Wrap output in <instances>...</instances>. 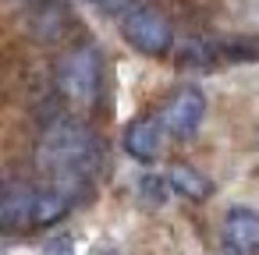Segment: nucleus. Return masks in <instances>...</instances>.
I'll use <instances>...</instances> for the list:
<instances>
[{
	"mask_svg": "<svg viewBox=\"0 0 259 255\" xmlns=\"http://www.w3.org/2000/svg\"><path fill=\"white\" fill-rule=\"evenodd\" d=\"M36 195H39V181L11 177L4 184V198H0V223H4V230L36 227Z\"/></svg>",
	"mask_w": 259,
	"mask_h": 255,
	"instance_id": "39448f33",
	"label": "nucleus"
},
{
	"mask_svg": "<svg viewBox=\"0 0 259 255\" xmlns=\"http://www.w3.org/2000/svg\"><path fill=\"white\" fill-rule=\"evenodd\" d=\"M43 255H75V241L68 234H54L47 244H43Z\"/></svg>",
	"mask_w": 259,
	"mask_h": 255,
	"instance_id": "f8f14e48",
	"label": "nucleus"
},
{
	"mask_svg": "<svg viewBox=\"0 0 259 255\" xmlns=\"http://www.w3.org/2000/svg\"><path fill=\"white\" fill-rule=\"evenodd\" d=\"M75 15L64 0H39L36 8H29V32L39 43H57L71 32Z\"/></svg>",
	"mask_w": 259,
	"mask_h": 255,
	"instance_id": "6e6552de",
	"label": "nucleus"
},
{
	"mask_svg": "<svg viewBox=\"0 0 259 255\" xmlns=\"http://www.w3.org/2000/svg\"><path fill=\"white\" fill-rule=\"evenodd\" d=\"M54 89L61 92L64 103L71 107H96L100 92H103V57L93 43H78L71 46L54 71Z\"/></svg>",
	"mask_w": 259,
	"mask_h": 255,
	"instance_id": "f03ea898",
	"label": "nucleus"
},
{
	"mask_svg": "<svg viewBox=\"0 0 259 255\" xmlns=\"http://www.w3.org/2000/svg\"><path fill=\"white\" fill-rule=\"evenodd\" d=\"M82 181H39V195H36V227H50L57 220H64L75 202L82 198Z\"/></svg>",
	"mask_w": 259,
	"mask_h": 255,
	"instance_id": "0eeeda50",
	"label": "nucleus"
},
{
	"mask_svg": "<svg viewBox=\"0 0 259 255\" xmlns=\"http://www.w3.org/2000/svg\"><path fill=\"white\" fill-rule=\"evenodd\" d=\"M117 25H121L124 43H128L132 50H139V54L163 57V54L174 46V29H170V22H167L156 8L142 4V0H135V4L117 18Z\"/></svg>",
	"mask_w": 259,
	"mask_h": 255,
	"instance_id": "7ed1b4c3",
	"label": "nucleus"
},
{
	"mask_svg": "<svg viewBox=\"0 0 259 255\" xmlns=\"http://www.w3.org/2000/svg\"><path fill=\"white\" fill-rule=\"evenodd\" d=\"M36 163L47 174V181H82L85 184V177H93L103 167V142L78 117L57 114L39 131Z\"/></svg>",
	"mask_w": 259,
	"mask_h": 255,
	"instance_id": "f257e3e1",
	"label": "nucleus"
},
{
	"mask_svg": "<svg viewBox=\"0 0 259 255\" xmlns=\"http://www.w3.org/2000/svg\"><path fill=\"white\" fill-rule=\"evenodd\" d=\"M18 4H29V8H36V4H39V0H18Z\"/></svg>",
	"mask_w": 259,
	"mask_h": 255,
	"instance_id": "2eb2a0df",
	"label": "nucleus"
},
{
	"mask_svg": "<svg viewBox=\"0 0 259 255\" xmlns=\"http://www.w3.org/2000/svg\"><path fill=\"white\" fill-rule=\"evenodd\" d=\"M135 188H139V198H142L146 206H163V202H167V195L174 191V188H170V181H167V177H156V174H142Z\"/></svg>",
	"mask_w": 259,
	"mask_h": 255,
	"instance_id": "9b49d317",
	"label": "nucleus"
},
{
	"mask_svg": "<svg viewBox=\"0 0 259 255\" xmlns=\"http://www.w3.org/2000/svg\"><path fill=\"white\" fill-rule=\"evenodd\" d=\"M163 135H167V131H163L160 117H135V121H128V128H124L121 145H124V152L135 156L139 163H153V160L160 156Z\"/></svg>",
	"mask_w": 259,
	"mask_h": 255,
	"instance_id": "1a4fd4ad",
	"label": "nucleus"
},
{
	"mask_svg": "<svg viewBox=\"0 0 259 255\" xmlns=\"http://www.w3.org/2000/svg\"><path fill=\"white\" fill-rule=\"evenodd\" d=\"M202 114H206V96L199 85H181L178 92L167 96V103L160 107V124L170 138H192L202 124Z\"/></svg>",
	"mask_w": 259,
	"mask_h": 255,
	"instance_id": "20e7f679",
	"label": "nucleus"
},
{
	"mask_svg": "<svg viewBox=\"0 0 259 255\" xmlns=\"http://www.w3.org/2000/svg\"><path fill=\"white\" fill-rule=\"evenodd\" d=\"M93 4H96L100 11H107L110 18H121V15H124V11L135 4V0H93Z\"/></svg>",
	"mask_w": 259,
	"mask_h": 255,
	"instance_id": "ddd939ff",
	"label": "nucleus"
},
{
	"mask_svg": "<svg viewBox=\"0 0 259 255\" xmlns=\"http://www.w3.org/2000/svg\"><path fill=\"white\" fill-rule=\"evenodd\" d=\"M220 244H224V255H259V213L245 206L227 209Z\"/></svg>",
	"mask_w": 259,
	"mask_h": 255,
	"instance_id": "423d86ee",
	"label": "nucleus"
},
{
	"mask_svg": "<svg viewBox=\"0 0 259 255\" xmlns=\"http://www.w3.org/2000/svg\"><path fill=\"white\" fill-rule=\"evenodd\" d=\"M89 255H117V248H114L110 241H100V244H96V248H93Z\"/></svg>",
	"mask_w": 259,
	"mask_h": 255,
	"instance_id": "4468645a",
	"label": "nucleus"
},
{
	"mask_svg": "<svg viewBox=\"0 0 259 255\" xmlns=\"http://www.w3.org/2000/svg\"><path fill=\"white\" fill-rule=\"evenodd\" d=\"M163 177L170 181V188H174V195H181V198H192V202H202V198H209V195H213V181H209V177H206L202 170H195V167H188V163H170Z\"/></svg>",
	"mask_w": 259,
	"mask_h": 255,
	"instance_id": "9d476101",
	"label": "nucleus"
}]
</instances>
